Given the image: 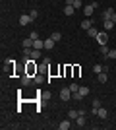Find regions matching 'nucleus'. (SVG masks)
<instances>
[{"mask_svg": "<svg viewBox=\"0 0 116 130\" xmlns=\"http://www.w3.org/2000/svg\"><path fill=\"white\" fill-rule=\"evenodd\" d=\"M99 109H101V101H99V99H95V101H93V113L97 115V111H99Z\"/></svg>", "mask_w": 116, "mask_h": 130, "instance_id": "obj_24", "label": "nucleus"}, {"mask_svg": "<svg viewBox=\"0 0 116 130\" xmlns=\"http://www.w3.org/2000/svg\"><path fill=\"white\" fill-rule=\"evenodd\" d=\"M70 126H72V120H70V119H66V120H62L60 124H58V128H60V130H68Z\"/></svg>", "mask_w": 116, "mask_h": 130, "instance_id": "obj_8", "label": "nucleus"}, {"mask_svg": "<svg viewBox=\"0 0 116 130\" xmlns=\"http://www.w3.org/2000/svg\"><path fill=\"white\" fill-rule=\"evenodd\" d=\"M31 82H33V80H31V74H23V76H21V84H23V86H29Z\"/></svg>", "mask_w": 116, "mask_h": 130, "instance_id": "obj_12", "label": "nucleus"}, {"mask_svg": "<svg viewBox=\"0 0 116 130\" xmlns=\"http://www.w3.org/2000/svg\"><path fill=\"white\" fill-rule=\"evenodd\" d=\"M50 39L58 43V41H60V39H62V33H60V31H52V33H50Z\"/></svg>", "mask_w": 116, "mask_h": 130, "instance_id": "obj_15", "label": "nucleus"}, {"mask_svg": "<svg viewBox=\"0 0 116 130\" xmlns=\"http://www.w3.org/2000/svg\"><path fill=\"white\" fill-rule=\"evenodd\" d=\"M110 20H112V22L116 23V12H114V14H112V18H110Z\"/></svg>", "mask_w": 116, "mask_h": 130, "instance_id": "obj_31", "label": "nucleus"}, {"mask_svg": "<svg viewBox=\"0 0 116 130\" xmlns=\"http://www.w3.org/2000/svg\"><path fill=\"white\" fill-rule=\"evenodd\" d=\"M87 35H89V37H97V35H99L97 27H89V29H87Z\"/></svg>", "mask_w": 116, "mask_h": 130, "instance_id": "obj_19", "label": "nucleus"}, {"mask_svg": "<svg viewBox=\"0 0 116 130\" xmlns=\"http://www.w3.org/2000/svg\"><path fill=\"white\" fill-rule=\"evenodd\" d=\"M103 70H105V66H101V64H95L93 66V72H95V74H101Z\"/></svg>", "mask_w": 116, "mask_h": 130, "instance_id": "obj_25", "label": "nucleus"}, {"mask_svg": "<svg viewBox=\"0 0 116 130\" xmlns=\"http://www.w3.org/2000/svg\"><path fill=\"white\" fill-rule=\"evenodd\" d=\"M97 117H99V119H106V117H108V111H106V109H103V107H101L99 111H97Z\"/></svg>", "mask_w": 116, "mask_h": 130, "instance_id": "obj_14", "label": "nucleus"}, {"mask_svg": "<svg viewBox=\"0 0 116 130\" xmlns=\"http://www.w3.org/2000/svg\"><path fill=\"white\" fill-rule=\"evenodd\" d=\"M97 80H99V84H106V80H108V74H106V70H103L101 74H97Z\"/></svg>", "mask_w": 116, "mask_h": 130, "instance_id": "obj_7", "label": "nucleus"}, {"mask_svg": "<svg viewBox=\"0 0 116 130\" xmlns=\"http://www.w3.org/2000/svg\"><path fill=\"white\" fill-rule=\"evenodd\" d=\"M112 14H114V10H112V8H106V10L103 12V16H101V20H103V22H106V20H110V18H112Z\"/></svg>", "mask_w": 116, "mask_h": 130, "instance_id": "obj_5", "label": "nucleus"}, {"mask_svg": "<svg viewBox=\"0 0 116 130\" xmlns=\"http://www.w3.org/2000/svg\"><path fill=\"white\" fill-rule=\"evenodd\" d=\"M31 51H33V49H25V47H23V58L31 56Z\"/></svg>", "mask_w": 116, "mask_h": 130, "instance_id": "obj_27", "label": "nucleus"}, {"mask_svg": "<svg viewBox=\"0 0 116 130\" xmlns=\"http://www.w3.org/2000/svg\"><path fill=\"white\" fill-rule=\"evenodd\" d=\"M79 115H81L79 111H76V109H70V113H68V117H70V120H76L77 117H79Z\"/></svg>", "mask_w": 116, "mask_h": 130, "instance_id": "obj_11", "label": "nucleus"}, {"mask_svg": "<svg viewBox=\"0 0 116 130\" xmlns=\"http://www.w3.org/2000/svg\"><path fill=\"white\" fill-rule=\"evenodd\" d=\"M31 58H33V60H39V58H41V51H39V49H33V51H31Z\"/></svg>", "mask_w": 116, "mask_h": 130, "instance_id": "obj_20", "label": "nucleus"}, {"mask_svg": "<svg viewBox=\"0 0 116 130\" xmlns=\"http://www.w3.org/2000/svg\"><path fill=\"white\" fill-rule=\"evenodd\" d=\"M105 58H110V60H116V49H110V51H108V54H106Z\"/></svg>", "mask_w": 116, "mask_h": 130, "instance_id": "obj_22", "label": "nucleus"}, {"mask_svg": "<svg viewBox=\"0 0 116 130\" xmlns=\"http://www.w3.org/2000/svg\"><path fill=\"white\" fill-rule=\"evenodd\" d=\"M74 8H76V10H77V8H81V0H74Z\"/></svg>", "mask_w": 116, "mask_h": 130, "instance_id": "obj_28", "label": "nucleus"}, {"mask_svg": "<svg viewBox=\"0 0 116 130\" xmlns=\"http://www.w3.org/2000/svg\"><path fill=\"white\" fill-rule=\"evenodd\" d=\"M95 39H97V43H99V45H106V43H108V33H106V31H99V35H97Z\"/></svg>", "mask_w": 116, "mask_h": 130, "instance_id": "obj_2", "label": "nucleus"}, {"mask_svg": "<svg viewBox=\"0 0 116 130\" xmlns=\"http://www.w3.org/2000/svg\"><path fill=\"white\" fill-rule=\"evenodd\" d=\"M33 43H35V41H33V39H31V37H27V39H23V47H25V49H31V47H33Z\"/></svg>", "mask_w": 116, "mask_h": 130, "instance_id": "obj_13", "label": "nucleus"}, {"mask_svg": "<svg viewBox=\"0 0 116 130\" xmlns=\"http://www.w3.org/2000/svg\"><path fill=\"white\" fill-rule=\"evenodd\" d=\"M70 89H72V93H76L77 89H79V86H77V84H72V86H70Z\"/></svg>", "mask_w": 116, "mask_h": 130, "instance_id": "obj_30", "label": "nucleus"}, {"mask_svg": "<svg viewBox=\"0 0 116 130\" xmlns=\"http://www.w3.org/2000/svg\"><path fill=\"white\" fill-rule=\"evenodd\" d=\"M74 12H76V8H74L72 4H66V6H64V14H66V16H72Z\"/></svg>", "mask_w": 116, "mask_h": 130, "instance_id": "obj_10", "label": "nucleus"}, {"mask_svg": "<svg viewBox=\"0 0 116 130\" xmlns=\"http://www.w3.org/2000/svg\"><path fill=\"white\" fill-rule=\"evenodd\" d=\"M54 43H56V41H52V39H44V49H52V47H54Z\"/></svg>", "mask_w": 116, "mask_h": 130, "instance_id": "obj_18", "label": "nucleus"}, {"mask_svg": "<svg viewBox=\"0 0 116 130\" xmlns=\"http://www.w3.org/2000/svg\"><path fill=\"white\" fill-rule=\"evenodd\" d=\"M89 27H93V18H85V20L81 22V29H85V31H87Z\"/></svg>", "mask_w": 116, "mask_h": 130, "instance_id": "obj_6", "label": "nucleus"}, {"mask_svg": "<svg viewBox=\"0 0 116 130\" xmlns=\"http://www.w3.org/2000/svg\"><path fill=\"white\" fill-rule=\"evenodd\" d=\"M74 122H76V124L79 126V128H81V126H85V115H79V117H77V119L74 120Z\"/></svg>", "mask_w": 116, "mask_h": 130, "instance_id": "obj_9", "label": "nucleus"}, {"mask_svg": "<svg viewBox=\"0 0 116 130\" xmlns=\"http://www.w3.org/2000/svg\"><path fill=\"white\" fill-rule=\"evenodd\" d=\"M33 47H35V49H39V51H41V49H44V41H41V39H37V41H35V43H33Z\"/></svg>", "mask_w": 116, "mask_h": 130, "instance_id": "obj_21", "label": "nucleus"}, {"mask_svg": "<svg viewBox=\"0 0 116 130\" xmlns=\"http://www.w3.org/2000/svg\"><path fill=\"white\" fill-rule=\"evenodd\" d=\"M33 22V20H31V16H29V14H23V16H19V25H29V23Z\"/></svg>", "mask_w": 116, "mask_h": 130, "instance_id": "obj_3", "label": "nucleus"}, {"mask_svg": "<svg viewBox=\"0 0 116 130\" xmlns=\"http://www.w3.org/2000/svg\"><path fill=\"white\" fill-rule=\"evenodd\" d=\"M93 12H95V6H93V4H87L85 8H83V16L93 18Z\"/></svg>", "mask_w": 116, "mask_h": 130, "instance_id": "obj_4", "label": "nucleus"}, {"mask_svg": "<svg viewBox=\"0 0 116 130\" xmlns=\"http://www.w3.org/2000/svg\"><path fill=\"white\" fill-rule=\"evenodd\" d=\"M29 37L33 39V41H37V39H39V33H37V31H31V35H29Z\"/></svg>", "mask_w": 116, "mask_h": 130, "instance_id": "obj_29", "label": "nucleus"}, {"mask_svg": "<svg viewBox=\"0 0 116 130\" xmlns=\"http://www.w3.org/2000/svg\"><path fill=\"white\" fill-rule=\"evenodd\" d=\"M29 16H31V20L35 22V20L39 18V12H37V10H31V12H29Z\"/></svg>", "mask_w": 116, "mask_h": 130, "instance_id": "obj_26", "label": "nucleus"}, {"mask_svg": "<svg viewBox=\"0 0 116 130\" xmlns=\"http://www.w3.org/2000/svg\"><path fill=\"white\" fill-rule=\"evenodd\" d=\"M99 51H101V54H103V56H106V54H108V51H110V49H108L106 45H101V47H99Z\"/></svg>", "mask_w": 116, "mask_h": 130, "instance_id": "obj_23", "label": "nucleus"}, {"mask_svg": "<svg viewBox=\"0 0 116 130\" xmlns=\"http://www.w3.org/2000/svg\"><path fill=\"white\" fill-rule=\"evenodd\" d=\"M103 25H105V29H106V31H110V29L116 25V23L112 22V20H106V22H103Z\"/></svg>", "mask_w": 116, "mask_h": 130, "instance_id": "obj_17", "label": "nucleus"}, {"mask_svg": "<svg viewBox=\"0 0 116 130\" xmlns=\"http://www.w3.org/2000/svg\"><path fill=\"white\" fill-rule=\"evenodd\" d=\"M60 99L62 101H70V99H72V89H70V87H62L60 89Z\"/></svg>", "mask_w": 116, "mask_h": 130, "instance_id": "obj_1", "label": "nucleus"}, {"mask_svg": "<svg viewBox=\"0 0 116 130\" xmlns=\"http://www.w3.org/2000/svg\"><path fill=\"white\" fill-rule=\"evenodd\" d=\"M77 91L81 93V97H87V95H89V87H87V86H79V89H77Z\"/></svg>", "mask_w": 116, "mask_h": 130, "instance_id": "obj_16", "label": "nucleus"}]
</instances>
